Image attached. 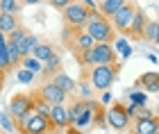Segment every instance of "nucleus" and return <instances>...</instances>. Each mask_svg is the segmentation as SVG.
Instances as JSON below:
<instances>
[{"label": "nucleus", "mask_w": 159, "mask_h": 134, "mask_svg": "<svg viewBox=\"0 0 159 134\" xmlns=\"http://www.w3.org/2000/svg\"><path fill=\"white\" fill-rule=\"evenodd\" d=\"M80 64L84 68H91V66H100V64H114L116 61V52H114L111 43H102V41H96L89 50L80 52Z\"/></svg>", "instance_id": "obj_1"}, {"label": "nucleus", "mask_w": 159, "mask_h": 134, "mask_svg": "<svg viewBox=\"0 0 159 134\" xmlns=\"http://www.w3.org/2000/svg\"><path fill=\"white\" fill-rule=\"evenodd\" d=\"M84 30L93 37V41H102V43H111L114 37H116V30H114L111 20L107 16H102L98 9H93L89 14V20H86Z\"/></svg>", "instance_id": "obj_2"}, {"label": "nucleus", "mask_w": 159, "mask_h": 134, "mask_svg": "<svg viewBox=\"0 0 159 134\" xmlns=\"http://www.w3.org/2000/svg\"><path fill=\"white\" fill-rule=\"evenodd\" d=\"M118 70H120V64H100V66H91L89 68V73H86V82L91 84V89H96V91H105V89H109L114 80H116V75H118Z\"/></svg>", "instance_id": "obj_3"}, {"label": "nucleus", "mask_w": 159, "mask_h": 134, "mask_svg": "<svg viewBox=\"0 0 159 134\" xmlns=\"http://www.w3.org/2000/svg\"><path fill=\"white\" fill-rule=\"evenodd\" d=\"M61 11H64V20H66V25L70 30H84L86 20H89V14H91V9H86L80 0L66 5Z\"/></svg>", "instance_id": "obj_4"}, {"label": "nucleus", "mask_w": 159, "mask_h": 134, "mask_svg": "<svg viewBox=\"0 0 159 134\" xmlns=\"http://www.w3.org/2000/svg\"><path fill=\"white\" fill-rule=\"evenodd\" d=\"M34 96L41 98V100H46L50 107H52V105H64V102H66V96H68V93H66L64 89H59L52 80H50V82H43Z\"/></svg>", "instance_id": "obj_5"}, {"label": "nucleus", "mask_w": 159, "mask_h": 134, "mask_svg": "<svg viewBox=\"0 0 159 134\" xmlns=\"http://www.w3.org/2000/svg\"><path fill=\"white\" fill-rule=\"evenodd\" d=\"M18 132H20V134H52L55 127H52V123H50L48 116L32 114L30 118H27V123H25Z\"/></svg>", "instance_id": "obj_6"}, {"label": "nucleus", "mask_w": 159, "mask_h": 134, "mask_svg": "<svg viewBox=\"0 0 159 134\" xmlns=\"http://www.w3.org/2000/svg\"><path fill=\"white\" fill-rule=\"evenodd\" d=\"M105 121L111 125L114 130H127L129 127V121H132V118L127 116V111H125V107H123V105H111L109 109L105 111Z\"/></svg>", "instance_id": "obj_7"}, {"label": "nucleus", "mask_w": 159, "mask_h": 134, "mask_svg": "<svg viewBox=\"0 0 159 134\" xmlns=\"http://www.w3.org/2000/svg\"><path fill=\"white\" fill-rule=\"evenodd\" d=\"M134 9H136V7H134L132 2H125V5H123L120 9L109 18L111 25H114V30L120 32V34H125V32L129 30V23H132V14H134Z\"/></svg>", "instance_id": "obj_8"}, {"label": "nucleus", "mask_w": 159, "mask_h": 134, "mask_svg": "<svg viewBox=\"0 0 159 134\" xmlns=\"http://www.w3.org/2000/svg\"><path fill=\"white\" fill-rule=\"evenodd\" d=\"M32 109H34V96L18 93V96H14L11 102H9V114H11V118H18V116H23L25 111H32Z\"/></svg>", "instance_id": "obj_9"}, {"label": "nucleus", "mask_w": 159, "mask_h": 134, "mask_svg": "<svg viewBox=\"0 0 159 134\" xmlns=\"http://www.w3.org/2000/svg\"><path fill=\"white\" fill-rule=\"evenodd\" d=\"M48 118H50V123H52L55 130H66L70 125L68 123V107H66V105H52Z\"/></svg>", "instance_id": "obj_10"}, {"label": "nucleus", "mask_w": 159, "mask_h": 134, "mask_svg": "<svg viewBox=\"0 0 159 134\" xmlns=\"http://www.w3.org/2000/svg\"><path fill=\"white\" fill-rule=\"evenodd\" d=\"M134 87L143 89L146 93H159V73L152 70V73H143L139 80L134 82Z\"/></svg>", "instance_id": "obj_11"}, {"label": "nucleus", "mask_w": 159, "mask_h": 134, "mask_svg": "<svg viewBox=\"0 0 159 134\" xmlns=\"http://www.w3.org/2000/svg\"><path fill=\"white\" fill-rule=\"evenodd\" d=\"M93 43H96V41H93V37H91L86 30H75V37H73V41H70V48L80 55V52L89 50Z\"/></svg>", "instance_id": "obj_12"}, {"label": "nucleus", "mask_w": 159, "mask_h": 134, "mask_svg": "<svg viewBox=\"0 0 159 134\" xmlns=\"http://www.w3.org/2000/svg\"><path fill=\"white\" fill-rule=\"evenodd\" d=\"M157 123H159V116H150V118H136L132 132L134 134H155L157 132Z\"/></svg>", "instance_id": "obj_13"}, {"label": "nucleus", "mask_w": 159, "mask_h": 134, "mask_svg": "<svg viewBox=\"0 0 159 134\" xmlns=\"http://www.w3.org/2000/svg\"><path fill=\"white\" fill-rule=\"evenodd\" d=\"M146 23H148V18H146V14H143V9H139V7H136L134 14H132V23H129V30H127V32L132 34V37H141Z\"/></svg>", "instance_id": "obj_14"}, {"label": "nucleus", "mask_w": 159, "mask_h": 134, "mask_svg": "<svg viewBox=\"0 0 159 134\" xmlns=\"http://www.w3.org/2000/svg\"><path fill=\"white\" fill-rule=\"evenodd\" d=\"M125 2H127V0H100V2H98V11L102 14V16L111 18V16H114V14H116Z\"/></svg>", "instance_id": "obj_15"}, {"label": "nucleus", "mask_w": 159, "mask_h": 134, "mask_svg": "<svg viewBox=\"0 0 159 134\" xmlns=\"http://www.w3.org/2000/svg\"><path fill=\"white\" fill-rule=\"evenodd\" d=\"M52 82H55L59 89H64L66 93L75 91V87H77V84H75V80H73V77H68L66 73H64V70H57V73L52 75Z\"/></svg>", "instance_id": "obj_16"}, {"label": "nucleus", "mask_w": 159, "mask_h": 134, "mask_svg": "<svg viewBox=\"0 0 159 134\" xmlns=\"http://www.w3.org/2000/svg\"><path fill=\"white\" fill-rule=\"evenodd\" d=\"M57 70H61V57L59 55H52V57H48L46 61H43V68H41V73L46 75V77H52Z\"/></svg>", "instance_id": "obj_17"}, {"label": "nucleus", "mask_w": 159, "mask_h": 134, "mask_svg": "<svg viewBox=\"0 0 159 134\" xmlns=\"http://www.w3.org/2000/svg\"><path fill=\"white\" fill-rule=\"evenodd\" d=\"M37 43H39V39L34 37V34H25V37L16 43L18 52H20V57H27V55H30V52L34 50V46H37Z\"/></svg>", "instance_id": "obj_18"}, {"label": "nucleus", "mask_w": 159, "mask_h": 134, "mask_svg": "<svg viewBox=\"0 0 159 134\" xmlns=\"http://www.w3.org/2000/svg\"><path fill=\"white\" fill-rule=\"evenodd\" d=\"M52 55H55V48L50 46V43H41V41H39L37 46H34V50H32V57H34V59H39L41 64H43V61H46L48 57H52Z\"/></svg>", "instance_id": "obj_19"}, {"label": "nucleus", "mask_w": 159, "mask_h": 134, "mask_svg": "<svg viewBox=\"0 0 159 134\" xmlns=\"http://www.w3.org/2000/svg\"><path fill=\"white\" fill-rule=\"evenodd\" d=\"M14 27H18L16 14H2V16H0V32H2V34H9Z\"/></svg>", "instance_id": "obj_20"}, {"label": "nucleus", "mask_w": 159, "mask_h": 134, "mask_svg": "<svg viewBox=\"0 0 159 134\" xmlns=\"http://www.w3.org/2000/svg\"><path fill=\"white\" fill-rule=\"evenodd\" d=\"M157 32H159V20H148L146 27H143V34H141V37L146 39V41H150V43H155Z\"/></svg>", "instance_id": "obj_21"}, {"label": "nucleus", "mask_w": 159, "mask_h": 134, "mask_svg": "<svg viewBox=\"0 0 159 134\" xmlns=\"http://www.w3.org/2000/svg\"><path fill=\"white\" fill-rule=\"evenodd\" d=\"M23 2L20 0H0V11L2 14H18Z\"/></svg>", "instance_id": "obj_22"}, {"label": "nucleus", "mask_w": 159, "mask_h": 134, "mask_svg": "<svg viewBox=\"0 0 159 134\" xmlns=\"http://www.w3.org/2000/svg\"><path fill=\"white\" fill-rule=\"evenodd\" d=\"M7 59H9V68H16L20 64V52H18V48L16 43H7Z\"/></svg>", "instance_id": "obj_23"}, {"label": "nucleus", "mask_w": 159, "mask_h": 134, "mask_svg": "<svg viewBox=\"0 0 159 134\" xmlns=\"http://www.w3.org/2000/svg\"><path fill=\"white\" fill-rule=\"evenodd\" d=\"M0 125H2V130L7 134H14L16 132V123H14L11 114H7V111H0Z\"/></svg>", "instance_id": "obj_24"}, {"label": "nucleus", "mask_w": 159, "mask_h": 134, "mask_svg": "<svg viewBox=\"0 0 159 134\" xmlns=\"http://www.w3.org/2000/svg\"><path fill=\"white\" fill-rule=\"evenodd\" d=\"M20 66L27 68V70H34V73H41V68H43L41 61H39V59H34V57H30V55L20 59Z\"/></svg>", "instance_id": "obj_25"}, {"label": "nucleus", "mask_w": 159, "mask_h": 134, "mask_svg": "<svg viewBox=\"0 0 159 134\" xmlns=\"http://www.w3.org/2000/svg\"><path fill=\"white\" fill-rule=\"evenodd\" d=\"M129 102H134V105H146L148 102V96H146V91H143V89H139V87H136L134 91H129Z\"/></svg>", "instance_id": "obj_26"}, {"label": "nucleus", "mask_w": 159, "mask_h": 134, "mask_svg": "<svg viewBox=\"0 0 159 134\" xmlns=\"http://www.w3.org/2000/svg\"><path fill=\"white\" fill-rule=\"evenodd\" d=\"M34 114H39V116L50 114V105L46 100H41V98H37V96H34Z\"/></svg>", "instance_id": "obj_27"}, {"label": "nucleus", "mask_w": 159, "mask_h": 134, "mask_svg": "<svg viewBox=\"0 0 159 134\" xmlns=\"http://www.w3.org/2000/svg\"><path fill=\"white\" fill-rule=\"evenodd\" d=\"M82 109H84V100H77V102H73V105L68 107V123H70V125H73V121L77 118V114H80Z\"/></svg>", "instance_id": "obj_28"}, {"label": "nucleus", "mask_w": 159, "mask_h": 134, "mask_svg": "<svg viewBox=\"0 0 159 134\" xmlns=\"http://www.w3.org/2000/svg\"><path fill=\"white\" fill-rule=\"evenodd\" d=\"M25 34H27V32H25L20 25H18V27H14V30H11L9 34H7V43H18V41L25 37Z\"/></svg>", "instance_id": "obj_29"}, {"label": "nucleus", "mask_w": 159, "mask_h": 134, "mask_svg": "<svg viewBox=\"0 0 159 134\" xmlns=\"http://www.w3.org/2000/svg\"><path fill=\"white\" fill-rule=\"evenodd\" d=\"M116 50L120 52V59H127L129 55H132V48L127 46L125 39H116Z\"/></svg>", "instance_id": "obj_30"}, {"label": "nucleus", "mask_w": 159, "mask_h": 134, "mask_svg": "<svg viewBox=\"0 0 159 134\" xmlns=\"http://www.w3.org/2000/svg\"><path fill=\"white\" fill-rule=\"evenodd\" d=\"M34 75H37L34 70L20 68V70H18V82H20V84H32V82H34Z\"/></svg>", "instance_id": "obj_31"}, {"label": "nucleus", "mask_w": 159, "mask_h": 134, "mask_svg": "<svg viewBox=\"0 0 159 134\" xmlns=\"http://www.w3.org/2000/svg\"><path fill=\"white\" fill-rule=\"evenodd\" d=\"M80 91H82V100H86V98L91 96V84H86L82 80V82H80Z\"/></svg>", "instance_id": "obj_32"}, {"label": "nucleus", "mask_w": 159, "mask_h": 134, "mask_svg": "<svg viewBox=\"0 0 159 134\" xmlns=\"http://www.w3.org/2000/svg\"><path fill=\"white\" fill-rule=\"evenodd\" d=\"M70 2H75V0H50V5H52L55 9H64V7L70 5Z\"/></svg>", "instance_id": "obj_33"}, {"label": "nucleus", "mask_w": 159, "mask_h": 134, "mask_svg": "<svg viewBox=\"0 0 159 134\" xmlns=\"http://www.w3.org/2000/svg\"><path fill=\"white\" fill-rule=\"evenodd\" d=\"M136 109H139V105H134V102H129L127 107H125V111H127L129 118H136Z\"/></svg>", "instance_id": "obj_34"}, {"label": "nucleus", "mask_w": 159, "mask_h": 134, "mask_svg": "<svg viewBox=\"0 0 159 134\" xmlns=\"http://www.w3.org/2000/svg\"><path fill=\"white\" fill-rule=\"evenodd\" d=\"M80 2H82L86 9H91V11H93V9H98V2H96V0H80Z\"/></svg>", "instance_id": "obj_35"}, {"label": "nucleus", "mask_w": 159, "mask_h": 134, "mask_svg": "<svg viewBox=\"0 0 159 134\" xmlns=\"http://www.w3.org/2000/svg\"><path fill=\"white\" fill-rule=\"evenodd\" d=\"M111 100V93H109V89H105V93H102V105H107Z\"/></svg>", "instance_id": "obj_36"}, {"label": "nucleus", "mask_w": 159, "mask_h": 134, "mask_svg": "<svg viewBox=\"0 0 159 134\" xmlns=\"http://www.w3.org/2000/svg\"><path fill=\"white\" fill-rule=\"evenodd\" d=\"M148 61H152V64H157V61H159V57H157V55H152V52H150V55H148Z\"/></svg>", "instance_id": "obj_37"}, {"label": "nucleus", "mask_w": 159, "mask_h": 134, "mask_svg": "<svg viewBox=\"0 0 159 134\" xmlns=\"http://www.w3.org/2000/svg\"><path fill=\"white\" fill-rule=\"evenodd\" d=\"M20 2H23V5H39L41 0H20Z\"/></svg>", "instance_id": "obj_38"}, {"label": "nucleus", "mask_w": 159, "mask_h": 134, "mask_svg": "<svg viewBox=\"0 0 159 134\" xmlns=\"http://www.w3.org/2000/svg\"><path fill=\"white\" fill-rule=\"evenodd\" d=\"M152 111H155V114H157V116H159V105H157V107H155V109H152Z\"/></svg>", "instance_id": "obj_39"}, {"label": "nucleus", "mask_w": 159, "mask_h": 134, "mask_svg": "<svg viewBox=\"0 0 159 134\" xmlns=\"http://www.w3.org/2000/svg\"><path fill=\"white\" fill-rule=\"evenodd\" d=\"M70 134H80V130H75V127H73V130H70Z\"/></svg>", "instance_id": "obj_40"}, {"label": "nucleus", "mask_w": 159, "mask_h": 134, "mask_svg": "<svg viewBox=\"0 0 159 134\" xmlns=\"http://www.w3.org/2000/svg\"><path fill=\"white\" fill-rule=\"evenodd\" d=\"M155 43H159V32H157V37H155Z\"/></svg>", "instance_id": "obj_41"}, {"label": "nucleus", "mask_w": 159, "mask_h": 134, "mask_svg": "<svg viewBox=\"0 0 159 134\" xmlns=\"http://www.w3.org/2000/svg\"><path fill=\"white\" fill-rule=\"evenodd\" d=\"M155 134H159V123H157V132H155Z\"/></svg>", "instance_id": "obj_42"}, {"label": "nucleus", "mask_w": 159, "mask_h": 134, "mask_svg": "<svg viewBox=\"0 0 159 134\" xmlns=\"http://www.w3.org/2000/svg\"><path fill=\"white\" fill-rule=\"evenodd\" d=\"M0 16H2V11H0Z\"/></svg>", "instance_id": "obj_43"}, {"label": "nucleus", "mask_w": 159, "mask_h": 134, "mask_svg": "<svg viewBox=\"0 0 159 134\" xmlns=\"http://www.w3.org/2000/svg\"><path fill=\"white\" fill-rule=\"evenodd\" d=\"M157 57H159V55H157Z\"/></svg>", "instance_id": "obj_44"}, {"label": "nucleus", "mask_w": 159, "mask_h": 134, "mask_svg": "<svg viewBox=\"0 0 159 134\" xmlns=\"http://www.w3.org/2000/svg\"><path fill=\"white\" fill-rule=\"evenodd\" d=\"M157 20H159V18H157Z\"/></svg>", "instance_id": "obj_45"}]
</instances>
